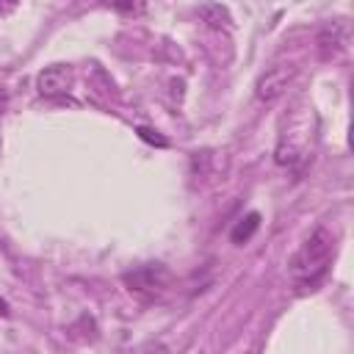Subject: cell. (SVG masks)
<instances>
[{
	"label": "cell",
	"instance_id": "7",
	"mask_svg": "<svg viewBox=\"0 0 354 354\" xmlns=\"http://www.w3.org/2000/svg\"><path fill=\"white\" fill-rule=\"evenodd\" d=\"M257 227H260V213H246L235 227H232V243H246L254 232H257Z\"/></svg>",
	"mask_w": 354,
	"mask_h": 354
},
{
	"label": "cell",
	"instance_id": "3",
	"mask_svg": "<svg viewBox=\"0 0 354 354\" xmlns=\"http://www.w3.org/2000/svg\"><path fill=\"white\" fill-rule=\"evenodd\" d=\"M293 77H296V66H293V64H277V66L266 69V72L257 77L254 97H257L260 102H274V100H279V97L288 91V86H290Z\"/></svg>",
	"mask_w": 354,
	"mask_h": 354
},
{
	"label": "cell",
	"instance_id": "10",
	"mask_svg": "<svg viewBox=\"0 0 354 354\" xmlns=\"http://www.w3.org/2000/svg\"><path fill=\"white\" fill-rule=\"evenodd\" d=\"M6 102H8V97H6V88L0 86V113L6 111Z\"/></svg>",
	"mask_w": 354,
	"mask_h": 354
},
{
	"label": "cell",
	"instance_id": "11",
	"mask_svg": "<svg viewBox=\"0 0 354 354\" xmlns=\"http://www.w3.org/2000/svg\"><path fill=\"white\" fill-rule=\"evenodd\" d=\"M243 354H246V351H243Z\"/></svg>",
	"mask_w": 354,
	"mask_h": 354
},
{
	"label": "cell",
	"instance_id": "9",
	"mask_svg": "<svg viewBox=\"0 0 354 354\" xmlns=\"http://www.w3.org/2000/svg\"><path fill=\"white\" fill-rule=\"evenodd\" d=\"M113 8H116V11H141V6H130V3H127V6H124V3H116Z\"/></svg>",
	"mask_w": 354,
	"mask_h": 354
},
{
	"label": "cell",
	"instance_id": "5",
	"mask_svg": "<svg viewBox=\"0 0 354 354\" xmlns=\"http://www.w3.org/2000/svg\"><path fill=\"white\" fill-rule=\"evenodd\" d=\"M75 83V72L64 64H53V66H44L39 75H36V88L41 97H61V94H69Z\"/></svg>",
	"mask_w": 354,
	"mask_h": 354
},
{
	"label": "cell",
	"instance_id": "1",
	"mask_svg": "<svg viewBox=\"0 0 354 354\" xmlns=\"http://www.w3.org/2000/svg\"><path fill=\"white\" fill-rule=\"evenodd\" d=\"M332 246H335L332 232L324 230V227H318V230L301 243V249L293 254L290 268H288L290 277H293L296 282H313V279H318V277L326 271L329 260H332Z\"/></svg>",
	"mask_w": 354,
	"mask_h": 354
},
{
	"label": "cell",
	"instance_id": "6",
	"mask_svg": "<svg viewBox=\"0 0 354 354\" xmlns=\"http://www.w3.org/2000/svg\"><path fill=\"white\" fill-rule=\"evenodd\" d=\"M199 17H202L210 28H230V22H232L230 8L221 6V3H205V6H199Z\"/></svg>",
	"mask_w": 354,
	"mask_h": 354
},
{
	"label": "cell",
	"instance_id": "2",
	"mask_svg": "<svg viewBox=\"0 0 354 354\" xmlns=\"http://www.w3.org/2000/svg\"><path fill=\"white\" fill-rule=\"evenodd\" d=\"M169 279H171V274L163 263H147V266H138L124 274V285L130 288V293H138L144 299L160 296L166 290Z\"/></svg>",
	"mask_w": 354,
	"mask_h": 354
},
{
	"label": "cell",
	"instance_id": "4",
	"mask_svg": "<svg viewBox=\"0 0 354 354\" xmlns=\"http://www.w3.org/2000/svg\"><path fill=\"white\" fill-rule=\"evenodd\" d=\"M315 41H318V55H321L324 61L337 58V55L348 47V25H346V19L324 22Z\"/></svg>",
	"mask_w": 354,
	"mask_h": 354
},
{
	"label": "cell",
	"instance_id": "8",
	"mask_svg": "<svg viewBox=\"0 0 354 354\" xmlns=\"http://www.w3.org/2000/svg\"><path fill=\"white\" fill-rule=\"evenodd\" d=\"M138 136L144 138V141H149V144H158V147H166V138H160V136H155L152 130H147V127H138Z\"/></svg>",
	"mask_w": 354,
	"mask_h": 354
}]
</instances>
